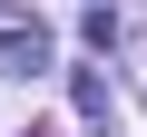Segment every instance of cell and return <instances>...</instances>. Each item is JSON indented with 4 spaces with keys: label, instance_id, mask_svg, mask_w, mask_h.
<instances>
[{
    "label": "cell",
    "instance_id": "obj_1",
    "mask_svg": "<svg viewBox=\"0 0 147 137\" xmlns=\"http://www.w3.org/2000/svg\"><path fill=\"white\" fill-rule=\"evenodd\" d=\"M39 68H49V30L0 10V79H39Z\"/></svg>",
    "mask_w": 147,
    "mask_h": 137
},
{
    "label": "cell",
    "instance_id": "obj_2",
    "mask_svg": "<svg viewBox=\"0 0 147 137\" xmlns=\"http://www.w3.org/2000/svg\"><path fill=\"white\" fill-rule=\"evenodd\" d=\"M69 108H79V118H108V79H98V68L69 79Z\"/></svg>",
    "mask_w": 147,
    "mask_h": 137
}]
</instances>
